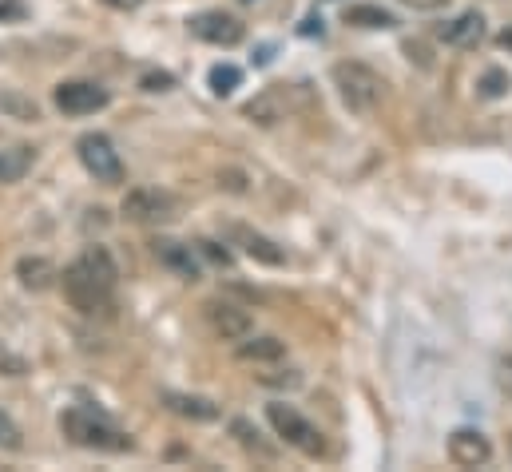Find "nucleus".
Segmentation results:
<instances>
[{"label": "nucleus", "mask_w": 512, "mask_h": 472, "mask_svg": "<svg viewBox=\"0 0 512 472\" xmlns=\"http://www.w3.org/2000/svg\"><path fill=\"white\" fill-rule=\"evenodd\" d=\"M247 116L262 123V127H270V123H278V119L286 116V92L282 88H266L258 100L247 104Z\"/></svg>", "instance_id": "nucleus-17"}, {"label": "nucleus", "mask_w": 512, "mask_h": 472, "mask_svg": "<svg viewBox=\"0 0 512 472\" xmlns=\"http://www.w3.org/2000/svg\"><path fill=\"white\" fill-rule=\"evenodd\" d=\"M401 4H409V8H441V4H449V0H401Z\"/></svg>", "instance_id": "nucleus-31"}, {"label": "nucleus", "mask_w": 512, "mask_h": 472, "mask_svg": "<svg viewBox=\"0 0 512 472\" xmlns=\"http://www.w3.org/2000/svg\"><path fill=\"white\" fill-rule=\"evenodd\" d=\"M199 250H203L215 266H231V250H227V246H219V242H199Z\"/></svg>", "instance_id": "nucleus-27"}, {"label": "nucleus", "mask_w": 512, "mask_h": 472, "mask_svg": "<svg viewBox=\"0 0 512 472\" xmlns=\"http://www.w3.org/2000/svg\"><path fill=\"white\" fill-rule=\"evenodd\" d=\"M207 318H211V326L223 334V338H231V342H243V338H251V314L247 310H239V306H231V302H211L207 306Z\"/></svg>", "instance_id": "nucleus-10"}, {"label": "nucleus", "mask_w": 512, "mask_h": 472, "mask_svg": "<svg viewBox=\"0 0 512 472\" xmlns=\"http://www.w3.org/2000/svg\"><path fill=\"white\" fill-rule=\"evenodd\" d=\"M155 258H159L167 270L183 274V278H199V258H195L191 246H183V242H171V238L155 242Z\"/></svg>", "instance_id": "nucleus-12"}, {"label": "nucleus", "mask_w": 512, "mask_h": 472, "mask_svg": "<svg viewBox=\"0 0 512 472\" xmlns=\"http://www.w3.org/2000/svg\"><path fill=\"white\" fill-rule=\"evenodd\" d=\"M191 32L199 36V40H207V44H223V48H231V44H239L243 40V20L239 16H231V12H199L195 20H191Z\"/></svg>", "instance_id": "nucleus-7"}, {"label": "nucleus", "mask_w": 512, "mask_h": 472, "mask_svg": "<svg viewBox=\"0 0 512 472\" xmlns=\"http://www.w3.org/2000/svg\"><path fill=\"white\" fill-rule=\"evenodd\" d=\"M449 457H453V465H461V469H477V465H489L493 445H489V437L477 433V429H457V433L449 437Z\"/></svg>", "instance_id": "nucleus-9"}, {"label": "nucleus", "mask_w": 512, "mask_h": 472, "mask_svg": "<svg viewBox=\"0 0 512 472\" xmlns=\"http://www.w3.org/2000/svg\"><path fill=\"white\" fill-rule=\"evenodd\" d=\"M32 167V147H8L0 151V183H20Z\"/></svg>", "instance_id": "nucleus-18"}, {"label": "nucleus", "mask_w": 512, "mask_h": 472, "mask_svg": "<svg viewBox=\"0 0 512 472\" xmlns=\"http://www.w3.org/2000/svg\"><path fill=\"white\" fill-rule=\"evenodd\" d=\"M334 84H338L346 108L358 112V116L374 112L378 100H382V80H378V72H370L366 64H338V68H334Z\"/></svg>", "instance_id": "nucleus-2"}, {"label": "nucleus", "mask_w": 512, "mask_h": 472, "mask_svg": "<svg viewBox=\"0 0 512 472\" xmlns=\"http://www.w3.org/2000/svg\"><path fill=\"white\" fill-rule=\"evenodd\" d=\"M60 429L72 445L80 449H104V453H128L131 449V437L120 433L104 413L96 409H64L60 417Z\"/></svg>", "instance_id": "nucleus-1"}, {"label": "nucleus", "mask_w": 512, "mask_h": 472, "mask_svg": "<svg viewBox=\"0 0 512 472\" xmlns=\"http://www.w3.org/2000/svg\"><path fill=\"white\" fill-rule=\"evenodd\" d=\"M16 278H20V286H28V290H48V286L56 282V266H52L48 258H40V254H28V258L16 262Z\"/></svg>", "instance_id": "nucleus-14"}, {"label": "nucleus", "mask_w": 512, "mask_h": 472, "mask_svg": "<svg viewBox=\"0 0 512 472\" xmlns=\"http://www.w3.org/2000/svg\"><path fill=\"white\" fill-rule=\"evenodd\" d=\"M120 211L128 215L131 223H159V219H167V211H171V195H163V191H155V187H135V191L124 195Z\"/></svg>", "instance_id": "nucleus-8"}, {"label": "nucleus", "mask_w": 512, "mask_h": 472, "mask_svg": "<svg viewBox=\"0 0 512 472\" xmlns=\"http://www.w3.org/2000/svg\"><path fill=\"white\" fill-rule=\"evenodd\" d=\"M108 8H120V12H131V8H139L143 0H104Z\"/></svg>", "instance_id": "nucleus-32"}, {"label": "nucleus", "mask_w": 512, "mask_h": 472, "mask_svg": "<svg viewBox=\"0 0 512 472\" xmlns=\"http://www.w3.org/2000/svg\"><path fill=\"white\" fill-rule=\"evenodd\" d=\"M231 238L251 254V258H258V262H266V266H282L286 262V254L270 242V238L255 235V231H247V227H231Z\"/></svg>", "instance_id": "nucleus-16"}, {"label": "nucleus", "mask_w": 512, "mask_h": 472, "mask_svg": "<svg viewBox=\"0 0 512 472\" xmlns=\"http://www.w3.org/2000/svg\"><path fill=\"white\" fill-rule=\"evenodd\" d=\"M266 417H270V425L278 429V437H282V441H290L294 449H302V453H318V449H322V441H318L314 425H310L294 405H270V409H266Z\"/></svg>", "instance_id": "nucleus-5"}, {"label": "nucleus", "mask_w": 512, "mask_h": 472, "mask_svg": "<svg viewBox=\"0 0 512 472\" xmlns=\"http://www.w3.org/2000/svg\"><path fill=\"white\" fill-rule=\"evenodd\" d=\"M509 461H512V437H509Z\"/></svg>", "instance_id": "nucleus-33"}, {"label": "nucleus", "mask_w": 512, "mask_h": 472, "mask_svg": "<svg viewBox=\"0 0 512 472\" xmlns=\"http://www.w3.org/2000/svg\"><path fill=\"white\" fill-rule=\"evenodd\" d=\"M302 36H322V20L318 16H310V20H302V28H298Z\"/></svg>", "instance_id": "nucleus-30"}, {"label": "nucleus", "mask_w": 512, "mask_h": 472, "mask_svg": "<svg viewBox=\"0 0 512 472\" xmlns=\"http://www.w3.org/2000/svg\"><path fill=\"white\" fill-rule=\"evenodd\" d=\"M56 108L64 116H92V112L108 108V92L100 84H88V80H68L56 88Z\"/></svg>", "instance_id": "nucleus-6"}, {"label": "nucleus", "mask_w": 512, "mask_h": 472, "mask_svg": "<svg viewBox=\"0 0 512 472\" xmlns=\"http://www.w3.org/2000/svg\"><path fill=\"white\" fill-rule=\"evenodd\" d=\"M96 282H104L108 290H116V278H120V266H116V258L108 254V246H88L80 258H76Z\"/></svg>", "instance_id": "nucleus-13"}, {"label": "nucleus", "mask_w": 512, "mask_h": 472, "mask_svg": "<svg viewBox=\"0 0 512 472\" xmlns=\"http://www.w3.org/2000/svg\"><path fill=\"white\" fill-rule=\"evenodd\" d=\"M112 294H116V290H108L104 282H96L80 262H72V266L64 270V298H68L80 314H100V310H108V306H112Z\"/></svg>", "instance_id": "nucleus-4"}, {"label": "nucleus", "mask_w": 512, "mask_h": 472, "mask_svg": "<svg viewBox=\"0 0 512 472\" xmlns=\"http://www.w3.org/2000/svg\"><path fill=\"white\" fill-rule=\"evenodd\" d=\"M497 369H501V389L512 397V357H501V365H497Z\"/></svg>", "instance_id": "nucleus-29"}, {"label": "nucleus", "mask_w": 512, "mask_h": 472, "mask_svg": "<svg viewBox=\"0 0 512 472\" xmlns=\"http://www.w3.org/2000/svg\"><path fill=\"white\" fill-rule=\"evenodd\" d=\"M346 24H354V28H393V12H385L378 4H354V8H346Z\"/></svg>", "instance_id": "nucleus-19"}, {"label": "nucleus", "mask_w": 512, "mask_h": 472, "mask_svg": "<svg viewBox=\"0 0 512 472\" xmlns=\"http://www.w3.org/2000/svg\"><path fill=\"white\" fill-rule=\"evenodd\" d=\"M0 445H4V449H20V429L12 425L8 413H0Z\"/></svg>", "instance_id": "nucleus-26"}, {"label": "nucleus", "mask_w": 512, "mask_h": 472, "mask_svg": "<svg viewBox=\"0 0 512 472\" xmlns=\"http://www.w3.org/2000/svg\"><path fill=\"white\" fill-rule=\"evenodd\" d=\"M247 4H251V0H247Z\"/></svg>", "instance_id": "nucleus-34"}, {"label": "nucleus", "mask_w": 512, "mask_h": 472, "mask_svg": "<svg viewBox=\"0 0 512 472\" xmlns=\"http://www.w3.org/2000/svg\"><path fill=\"white\" fill-rule=\"evenodd\" d=\"M437 36L445 44H453V48H473L485 36V20H481V12H461L457 20H445L437 28Z\"/></svg>", "instance_id": "nucleus-11"}, {"label": "nucleus", "mask_w": 512, "mask_h": 472, "mask_svg": "<svg viewBox=\"0 0 512 472\" xmlns=\"http://www.w3.org/2000/svg\"><path fill=\"white\" fill-rule=\"evenodd\" d=\"M231 429H235V437H239V441H243V445H247V449H258V453H262V457H270V449H266V445H262V441H258V429H251V425H247V421H235V425H231Z\"/></svg>", "instance_id": "nucleus-24"}, {"label": "nucleus", "mask_w": 512, "mask_h": 472, "mask_svg": "<svg viewBox=\"0 0 512 472\" xmlns=\"http://www.w3.org/2000/svg\"><path fill=\"white\" fill-rule=\"evenodd\" d=\"M163 405L179 417H191V421H215L219 417V405L207 401V397H187V393H163Z\"/></svg>", "instance_id": "nucleus-15"}, {"label": "nucleus", "mask_w": 512, "mask_h": 472, "mask_svg": "<svg viewBox=\"0 0 512 472\" xmlns=\"http://www.w3.org/2000/svg\"><path fill=\"white\" fill-rule=\"evenodd\" d=\"M282 354H286V346H282L278 338H255V342L243 338V346H239V357H243V361H278Z\"/></svg>", "instance_id": "nucleus-20"}, {"label": "nucleus", "mask_w": 512, "mask_h": 472, "mask_svg": "<svg viewBox=\"0 0 512 472\" xmlns=\"http://www.w3.org/2000/svg\"><path fill=\"white\" fill-rule=\"evenodd\" d=\"M477 88H481V96H485V100H501V96L509 92V72L489 68V72L481 76V84H477Z\"/></svg>", "instance_id": "nucleus-23"}, {"label": "nucleus", "mask_w": 512, "mask_h": 472, "mask_svg": "<svg viewBox=\"0 0 512 472\" xmlns=\"http://www.w3.org/2000/svg\"><path fill=\"white\" fill-rule=\"evenodd\" d=\"M24 16H28V8L20 0H4L0 4V20H24Z\"/></svg>", "instance_id": "nucleus-28"}, {"label": "nucleus", "mask_w": 512, "mask_h": 472, "mask_svg": "<svg viewBox=\"0 0 512 472\" xmlns=\"http://www.w3.org/2000/svg\"><path fill=\"white\" fill-rule=\"evenodd\" d=\"M0 112H8V116L20 119V123H36L40 119V108L32 100L16 96V92H0Z\"/></svg>", "instance_id": "nucleus-21"}, {"label": "nucleus", "mask_w": 512, "mask_h": 472, "mask_svg": "<svg viewBox=\"0 0 512 472\" xmlns=\"http://www.w3.org/2000/svg\"><path fill=\"white\" fill-rule=\"evenodd\" d=\"M76 151H80V163H84V167L96 175V183H120V179H124L120 151L112 147V139H108V135L88 131V135H80Z\"/></svg>", "instance_id": "nucleus-3"}, {"label": "nucleus", "mask_w": 512, "mask_h": 472, "mask_svg": "<svg viewBox=\"0 0 512 472\" xmlns=\"http://www.w3.org/2000/svg\"><path fill=\"white\" fill-rule=\"evenodd\" d=\"M239 80H243V72H239L235 64H215V68H211V92H215V96H231V92L239 88Z\"/></svg>", "instance_id": "nucleus-22"}, {"label": "nucleus", "mask_w": 512, "mask_h": 472, "mask_svg": "<svg viewBox=\"0 0 512 472\" xmlns=\"http://www.w3.org/2000/svg\"><path fill=\"white\" fill-rule=\"evenodd\" d=\"M171 88H175L171 72H147L143 76V92H171Z\"/></svg>", "instance_id": "nucleus-25"}]
</instances>
